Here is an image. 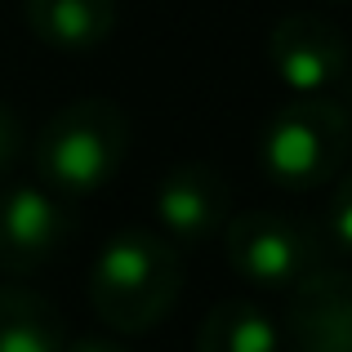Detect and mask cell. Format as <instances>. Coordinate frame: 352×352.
<instances>
[{
	"label": "cell",
	"mask_w": 352,
	"mask_h": 352,
	"mask_svg": "<svg viewBox=\"0 0 352 352\" xmlns=\"http://www.w3.org/2000/svg\"><path fill=\"white\" fill-rule=\"evenodd\" d=\"M27 152V129H23V116L0 98V188L14 183V170Z\"/></svg>",
	"instance_id": "12"
},
{
	"label": "cell",
	"mask_w": 352,
	"mask_h": 352,
	"mask_svg": "<svg viewBox=\"0 0 352 352\" xmlns=\"http://www.w3.org/2000/svg\"><path fill=\"white\" fill-rule=\"evenodd\" d=\"M352 156V116L335 98H290L258 138V165L285 192L335 183Z\"/></svg>",
	"instance_id": "3"
},
{
	"label": "cell",
	"mask_w": 352,
	"mask_h": 352,
	"mask_svg": "<svg viewBox=\"0 0 352 352\" xmlns=\"http://www.w3.org/2000/svg\"><path fill=\"white\" fill-rule=\"evenodd\" d=\"M67 326L45 294L0 285V352H63Z\"/></svg>",
	"instance_id": "10"
},
{
	"label": "cell",
	"mask_w": 352,
	"mask_h": 352,
	"mask_svg": "<svg viewBox=\"0 0 352 352\" xmlns=\"http://www.w3.org/2000/svg\"><path fill=\"white\" fill-rule=\"evenodd\" d=\"M63 352H129V348L116 344V339H103V335H85V339H76V344H67Z\"/></svg>",
	"instance_id": "14"
},
{
	"label": "cell",
	"mask_w": 352,
	"mask_h": 352,
	"mask_svg": "<svg viewBox=\"0 0 352 352\" xmlns=\"http://www.w3.org/2000/svg\"><path fill=\"white\" fill-rule=\"evenodd\" d=\"M290 352H352V272L317 267L290 290Z\"/></svg>",
	"instance_id": "8"
},
{
	"label": "cell",
	"mask_w": 352,
	"mask_h": 352,
	"mask_svg": "<svg viewBox=\"0 0 352 352\" xmlns=\"http://www.w3.org/2000/svg\"><path fill=\"white\" fill-rule=\"evenodd\" d=\"M183 294V258L161 232L129 228L98 250L89 267V308L116 335H143Z\"/></svg>",
	"instance_id": "1"
},
{
	"label": "cell",
	"mask_w": 352,
	"mask_h": 352,
	"mask_svg": "<svg viewBox=\"0 0 352 352\" xmlns=\"http://www.w3.org/2000/svg\"><path fill=\"white\" fill-rule=\"evenodd\" d=\"M129 152V120L112 98H76L45 120L36 134L32 165L41 188L76 201L107 188Z\"/></svg>",
	"instance_id": "2"
},
{
	"label": "cell",
	"mask_w": 352,
	"mask_h": 352,
	"mask_svg": "<svg viewBox=\"0 0 352 352\" xmlns=\"http://www.w3.org/2000/svg\"><path fill=\"white\" fill-rule=\"evenodd\" d=\"M330 236L352 254V170L335 179V197H330Z\"/></svg>",
	"instance_id": "13"
},
{
	"label": "cell",
	"mask_w": 352,
	"mask_h": 352,
	"mask_svg": "<svg viewBox=\"0 0 352 352\" xmlns=\"http://www.w3.org/2000/svg\"><path fill=\"white\" fill-rule=\"evenodd\" d=\"M197 352H281V330L258 303L223 299L201 321Z\"/></svg>",
	"instance_id": "11"
},
{
	"label": "cell",
	"mask_w": 352,
	"mask_h": 352,
	"mask_svg": "<svg viewBox=\"0 0 352 352\" xmlns=\"http://www.w3.org/2000/svg\"><path fill=\"white\" fill-rule=\"evenodd\" d=\"M267 63L299 98H326L348 76V36L321 14H285L267 32Z\"/></svg>",
	"instance_id": "5"
},
{
	"label": "cell",
	"mask_w": 352,
	"mask_h": 352,
	"mask_svg": "<svg viewBox=\"0 0 352 352\" xmlns=\"http://www.w3.org/2000/svg\"><path fill=\"white\" fill-rule=\"evenodd\" d=\"M76 232L72 201L54 197L41 183H5L0 188V267L36 272L50 263Z\"/></svg>",
	"instance_id": "6"
},
{
	"label": "cell",
	"mask_w": 352,
	"mask_h": 352,
	"mask_svg": "<svg viewBox=\"0 0 352 352\" xmlns=\"http://www.w3.org/2000/svg\"><path fill=\"white\" fill-rule=\"evenodd\" d=\"M27 27L50 50L89 54L112 36L116 0H27Z\"/></svg>",
	"instance_id": "9"
},
{
	"label": "cell",
	"mask_w": 352,
	"mask_h": 352,
	"mask_svg": "<svg viewBox=\"0 0 352 352\" xmlns=\"http://www.w3.org/2000/svg\"><path fill=\"white\" fill-rule=\"evenodd\" d=\"M344 85H348V116H352V63H348V76H344Z\"/></svg>",
	"instance_id": "15"
},
{
	"label": "cell",
	"mask_w": 352,
	"mask_h": 352,
	"mask_svg": "<svg viewBox=\"0 0 352 352\" xmlns=\"http://www.w3.org/2000/svg\"><path fill=\"white\" fill-rule=\"evenodd\" d=\"M152 210H156V223H161V236L174 250H192L228 228V219H232V192H228V179L214 165L179 161L156 183Z\"/></svg>",
	"instance_id": "7"
},
{
	"label": "cell",
	"mask_w": 352,
	"mask_h": 352,
	"mask_svg": "<svg viewBox=\"0 0 352 352\" xmlns=\"http://www.w3.org/2000/svg\"><path fill=\"white\" fill-rule=\"evenodd\" d=\"M223 254L232 272L263 290H294L303 276L326 267L317 228H308L294 214H281V210H245V214L228 219Z\"/></svg>",
	"instance_id": "4"
}]
</instances>
